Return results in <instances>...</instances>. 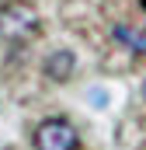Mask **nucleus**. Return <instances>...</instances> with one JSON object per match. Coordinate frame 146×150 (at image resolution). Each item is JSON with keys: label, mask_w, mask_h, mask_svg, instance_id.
<instances>
[{"label": "nucleus", "mask_w": 146, "mask_h": 150, "mask_svg": "<svg viewBox=\"0 0 146 150\" xmlns=\"http://www.w3.org/2000/svg\"><path fill=\"white\" fill-rule=\"evenodd\" d=\"M42 21H38V11L25 0H11L0 7V38L7 42H28L38 35Z\"/></svg>", "instance_id": "nucleus-1"}, {"label": "nucleus", "mask_w": 146, "mask_h": 150, "mask_svg": "<svg viewBox=\"0 0 146 150\" xmlns=\"http://www.w3.org/2000/svg\"><path fill=\"white\" fill-rule=\"evenodd\" d=\"M80 136L66 119H45L35 129V150H77Z\"/></svg>", "instance_id": "nucleus-2"}, {"label": "nucleus", "mask_w": 146, "mask_h": 150, "mask_svg": "<svg viewBox=\"0 0 146 150\" xmlns=\"http://www.w3.org/2000/svg\"><path fill=\"white\" fill-rule=\"evenodd\" d=\"M73 67H77V56H73L70 49H59V52H52L45 59V77L49 80H70Z\"/></svg>", "instance_id": "nucleus-3"}, {"label": "nucleus", "mask_w": 146, "mask_h": 150, "mask_svg": "<svg viewBox=\"0 0 146 150\" xmlns=\"http://www.w3.org/2000/svg\"><path fill=\"white\" fill-rule=\"evenodd\" d=\"M118 35H122V42H125V45H136V49H146V38L139 35V32L132 35L129 28H118Z\"/></svg>", "instance_id": "nucleus-4"}]
</instances>
